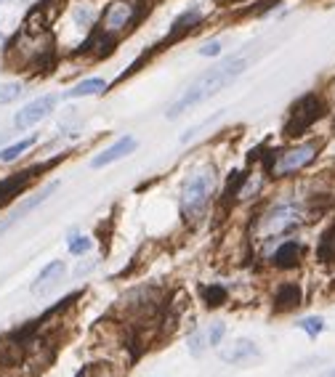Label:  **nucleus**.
I'll return each instance as SVG.
<instances>
[{
  "label": "nucleus",
  "mask_w": 335,
  "mask_h": 377,
  "mask_svg": "<svg viewBox=\"0 0 335 377\" xmlns=\"http://www.w3.org/2000/svg\"><path fill=\"white\" fill-rule=\"evenodd\" d=\"M22 93H24L22 83H6V85H0V104H11Z\"/></svg>",
  "instance_id": "nucleus-23"
},
{
  "label": "nucleus",
  "mask_w": 335,
  "mask_h": 377,
  "mask_svg": "<svg viewBox=\"0 0 335 377\" xmlns=\"http://www.w3.org/2000/svg\"><path fill=\"white\" fill-rule=\"evenodd\" d=\"M56 101H59V96H54V93H48V96H40V99H35V101H30V104L22 106V109L16 112L14 125L19 128V131H24V128H32V125H38V122L46 120L48 115L54 112Z\"/></svg>",
  "instance_id": "nucleus-8"
},
{
  "label": "nucleus",
  "mask_w": 335,
  "mask_h": 377,
  "mask_svg": "<svg viewBox=\"0 0 335 377\" xmlns=\"http://www.w3.org/2000/svg\"><path fill=\"white\" fill-rule=\"evenodd\" d=\"M245 67H247L245 56H234V59L221 61L218 67L208 69V72H202V75H199L197 80H192V83H189V88H186V91H183L181 96L170 104V109H168V120L181 117L183 112H189V109H195V106L202 104V101H208L211 96L221 93L229 83H234L237 77L243 75Z\"/></svg>",
  "instance_id": "nucleus-1"
},
{
  "label": "nucleus",
  "mask_w": 335,
  "mask_h": 377,
  "mask_svg": "<svg viewBox=\"0 0 335 377\" xmlns=\"http://www.w3.org/2000/svg\"><path fill=\"white\" fill-rule=\"evenodd\" d=\"M320 377H335V367H333V369H327V372H322Z\"/></svg>",
  "instance_id": "nucleus-28"
},
{
  "label": "nucleus",
  "mask_w": 335,
  "mask_h": 377,
  "mask_svg": "<svg viewBox=\"0 0 335 377\" xmlns=\"http://www.w3.org/2000/svg\"><path fill=\"white\" fill-rule=\"evenodd\" d=\"M322 106H325L322 99H317L314 93H309L301 101H295V104H293V112H290L288 125H285V133H288V136H298V133H304L306 128H311V125L322 117Z\"/></svg>",
  "instance_id": "nucleus-6"
},
{
  "label": "nucleus",
  "mask_w": 335,
  "mask_h": 377,
  "mask_svg": "<svg viewBox=\"0 0 335 377\" xmlns=\"http://www.w3.org/2000/svg\"><path fill=\"white\" fill-rule=\"evenodd\" d=\"M136 19H138L136 3H131V0H112L107 6V11H104V16H101V32L107 37H117V35L131 30Z\"/></svg>",
  "instance_id": "nucleus-4"
},
{
  "label": "nucleus",
  "mask_w": 335,
  "mask_h": 377,
  "mask_svg": "<svg viewBox=\"0 0 335 377\" xmlns=\"http://www.w3.org/2000/svg\"><path fill=\"white\" fill-rule=\"evenodd\" d=\"M104 91H107V83H104L101 77H88V80L75 83L64 96H67V99H80V96H99V93H104Z\"/></svg>",
  "instance_id": "nucleus-16"
},
{
  "label": "nucleus",
  "mask_w": 335,
  "mask_h": 377,
  "mask_svg": "<svg viewBox=\"0 0 335 377\" xmlns=\"http://www.w3.org/2000/svg\"><path fill=\"white\" fill-rule=\"evenodd\" d=\"M221 117H224V109H221V112H215L213 117H208V120H205V122H199V125H195L192 131H186V133H183V136H181V141H183V144H186V141H192V138H197L199 133L205 131V128H211V125H213V122H218V120H221Z\"/></svg>",
  "instance_id": "nucleus-24"
},
{
  "label": "nucleus",
  "mask_w": 335,
  "mask_h": 377,
  "mask_svg": "<svg viewBox=\"0 0 335 377\" xmlns=\"http://www.w3.org/2000/svg\"><path fill=\"white\" fill-rule=\"evenodd\" d=\"M317 258L322 263H335V226H330L320 240V247H317Z\"/></svg>",
  "instance_id": "nucleus-17"
},
{
  "label": "nucleus",
  "mask_w": 335,
  "mask_h": 377,
  "mask_svg": "<svg viewBox=\"0 0 335 377\" xmlns=\"http://www.w3.org/2000/svg\"><path fill=\"white\" fill-rule=\"evenodd\" d=\"M64 274H67V266L61 263V260H54V263H48L43 271L38 274V279L32 282V295H38V298H46L51 295L56 287L61 285V279H64Z\"/></svg>",
  "instance_id": "nucleus-10"
},
{
  "label": "nucleus",
  "mask_w": 335,
  "mask_h": 377,
  "mask_svg": "<svg viewBox=\"0 0 335 377\" xmlns=\"http://www.w3.org/2000/svg\"><path fill=\"white\" fill-rule=\"evenodd\" d=\"M320 151V144L317 141H306V144H298L293 149H285L279 154V160L275 162V173L277 176H293L298 170H304Z\"/></svg>",
  "instance_id": "nucleus-7"
},
{
  "label": "nucleus",
  "mask_w": 335,
  "mask_h": 377,
  "mask_svg": "<svg viewBox=\"0 0 335 377\" xmlns=\"http://www.w3.org/2000/svg\"><path fill=\"white\" fill-rule=\"evenodd\" d=\"M35 167L30 170H22V173H14V176H8V178H3L0 181V205H6V202H11L16 194H22L24 189H27V183L35 178Z\"/></svg>",
  "instance_id": "nucleus-13"
},
{
  "label": "nucleus",
  "mask_w": 335,
  "mask_h": 377,
  "mask_svg": "<svg viewBox=\"0 0 335 377\" xmlns=\"http://www.w3.org/2000/svg\"><path fill=\"white\" fill-rule=\"evenodd\" d=\"M221 362H227V364H240V367H245V364H250V362H259L261 359V348L253 343V340H234L229 348H224L221 353Z\"/></svg>",
  "instance_id": "nucleus-11"
},
{
  "label": "nucleus",
  "mask_w": 335,
  "mask_h": 377,
  "mask_svg": "<svg viewBox=\"0 0 335 377\" xmlns=\"http://www.w3.org/2000/svg\"><path fill=\"white\" fill-rule=\"evenodd\" d=\"M202 298H205V305H208V308H218V305H224L229 292H227V287H221V285H208V287H202Z\"/></svg>",
  "instance_id": "nucleus-18"
},
{
  "label": "nucleus",
  "mask_w": 335,
  "mask_h": 377,
  "mask_svg": "<svg viewBox=\"0 0 335 377\" xmlns=\"http://www.w3.org/2000/svg\"><path fill=\"white\" fill-rule=\"evenodd\" d=\"M199 22V8H189V11H183L176 22H173V30H170V35L176 37L179 32H183V30H192L195 24Z\"/></svg>",
  "instance_id": "nucleus-20"
},
{
  "label": "nucleus",
  "mask_w": 335,
  "mask_h": 377,
  "mask_svg": "<svg viewBox=\"0 0 335 377\" xmlns=\"http://www.w3.org/2000/svg\"><path fill=\"white\" fill-rule=\"evenodd\" d=\"M32 144H35V138H22L19 144H11V146H6V149H0V162H14V160H19L24 151L30 149Z\"/></svg>",
  "instance_id": "nucleus-19"
},
{
  "label": "nucleus",
  "mask_w": 335,
  "mask_h": 377,
  "mask_svg": "<svg viewBox=\"0 0 335 377\" xmlns=\"http://www.w3.org/2000/svg\"><path fill=\"white\" fill-rule=\"evenodd\" d=\"M301 224V208L295 202H282L261 218V234L263 237H277V234H285L293 226Z\"/></svg>",
  "instance_id": "nucleus-5"
},
{
  "label": "nucleus",
  "mask_w": 335,
  "mask_h": 377,
  "mask_svg": "<svg viewBox=\"0 0 335 377\" xmlns=\"http://www.w3.org/2000/svg\"><path fill=\"white\" fill-rule=\"evenodd\" d=\"M67 242H70V253H72V255H83V253L91 250V240L83 237V234H77V231H72V234L67 237Z\"/></svg>",
  "instance_id": "nucleus-21"
},
{
  "label": "nucleus",
  "mask_w": 335,
  "mask_h": 377,
  "mask_svg": "<svg viewBox=\"0 0 335 377\" xmlns=\"http://www.w3.org/2000/svg\"><path fill=\"white\" fill-rule=\"evenodd\" d=\"M0 46H3V37H0Z\"/></svg>",
  "instance_id": "nucleus-29"
},
{
  "label": "nucleus",
  "mask_w": 335,
  "mask_h": 377,
  "mask_svg": "<svg viewBox=\"0 0 335 377\" xmlns=\"http://www.w3.org/2000/svg\"><path fill=\"white\" fill-rule=\"evenodd\" d=\"M298 305H301V287L298 285L288 282V285H282L275 292V311L277 314L293 311V308H298Z\"/></svg>",
  "instance_id": "nucleus-14"
},
{
  "label": "nucleus",
  "mask_w": 335,
  "mask_h": 377,
  "mask_svg": "<svg viewBox=\"0 0 335 377\" xmlns=\"http://www.w3.org/2000/svg\"><path fill=\"white\" fill-rule=\"evenodd\" d=\"M215 189V167L205 165L197 167L181 189V212L186 218H195L199 212L208 208L211 202V194Z\"/></svg>",
  "instance_id": "nucleus-2"
},
{
  "label": "nucleus",
  "mask_w": 335,
  "mask_h": 377,
  "mask_svg": "<svg viewBox=\"0 0 335 377\" xmlns=\"http://www.w3.org/2000/svg\"><path fill=\"white\" fill-rule=\"evenodd\" d=\"M224 332H227L224 321H213V324H211V330H205L208 346H218V343H221V337H224Z\"/></svg>",
  "instance_id": "nucleus-26"
},
{
  "label": "nucleus",
  "mask_w": 335,
  "mask_h": 377,
  "mask_svg": "<svg viewBox=\"0 0 335 377\" xmlns=\"http://www.w3.org/2000/svg\"><path fill=\"white\" fill-rule=\"evenodd\" d=\"M301 253H304V247L298 244V242H282L279 247L275 250V266L277 269H295L298 266V260H301Z\"/></svg>",
  "instance_id": "nucleus-15"
},
{
  "label": "nucleus",
  "mask_w": 335,
  "mask_h": 377,
  "mask_svg": "<svg viewBox=\"0 0 335 377\" xmlns=\"http://www.w3.org/2000/svg\"><path fill=\"white\" fill-rule=\"evenodd\" d=\"M0 3H3V0H0Z\"/></svg>",
  "instance_id": "nucleus-30"
},
{
  "label": "nucleus",
  "mask_w": 335,
  "mask_h": 377,
  "mask_svg": "<svg viewBox=\"0 0 335 377\" xmlns=\"http://www.w3.org/2000/svg\"><path fill=\"white\" fill-rule=\"evenodd\" d=\"M56 189H59V181H51V183H46V186H43L38 194L27 196V199H24V202H22V205H19V208H16V210L8 215V218H3V221H0V234H6L8 228L14 226V224H19V221H22L27 212H32L35 208H40V205H43V202H46L48 196L54 194Z\"/></svg>",
  "instance_id": "nucleus-9"
},
{
  "label": "nucleus",
  "mask_w": 335,
  "mask_h": 377,
  "mask_svg": "<svg viewBox=\"0 0 335 377\" xmlns=\"http://www.w3.org/2000/svg\"><path fill=\"white\" fill-rule=\"evenodd\" d=\"M205 348H208L205 332H192V335H189V353H192V356H199Z\"/></svg>",
  "instance_id": "nucleus-25"
},
{
  "label": "nucleus",
  "mask_w": 335,
  "mask_h": 377,
  "mask_svg": "<svg viewBox=\"0 0 335 377\" xmlns=\"http://www.w3.org/2000/svg\"><path fill=\"white\" fill-rule=\"evenodd\" d=\"M133 149H136V138L122 136V138H117L112 146H107L104 151H99V154L91 160V167H107V165H112V162L122 160V157H128Z\"/></svg>",
  "instance_id": "nucleus-12"
},
{
  "label": "nucleus",
  "mask_w": 335,
  "mask_h": 377,
  "mask_svg": "<svg viewBox=\"0 0 335 377\" xmlns=\"http://www.w3.org/2000/svg\"><path fill=\"white\" fill-rule=\"evenodd\" d=\"M295 324H298L309 337H317V335L325 330V319L322 317H306V319H301V321H295Z\"/></svg>",
  "instance_id": "nucleus-22"
},
{
  "label": "nucleus",
  "mask_w": 335,
  "mask_h": 377,
  "mask_svg": "<svg viewBox=\"0 0 335 377\" xmlns=\"http://www.w3.org/2000/svg\"><path fill=\"white\" fill-rule=\"evenodd\" d=\"M48 51H51V37L40 27H24V32L16 37L14 53L22 64H43Z\"/></svg>",
  "instance_id": "nucleus-3"
},
{
  "label": "nucleus",
  "mask_w": 335,
  "mask_h": 377,
  "mask_svg": "<svg viewBox=\"0 0 335 377\" xmlns=\"http://www.w3.org/2000/svg\"><path fill=\"white\" fill-rule=\"evenodd\" d=\"M221 40H211V43H205V46L199 48V53H202V56H218V53H221Z\"/></svg>",
  "instance_id": "nucleus-27"
}]
</instances>
